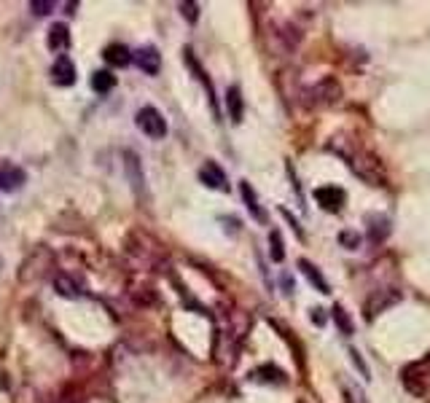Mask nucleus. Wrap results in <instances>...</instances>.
I'll return each mask as SVG.
<instances>
[{
  "label": "nucleus",
  "instance_id": "412c9836",
  "mask_svg": "<svg viewBox=\"0 0 430 403\" xmlns=\"http://www.w3.org/2000/svg\"><path fill=\"white\" fill-rule=\"evenodd\" d=\"M331 315H334V323L339 325V331H342L344 336H352V331H355V325H352V320H350V317L344 315V309H342V307H339V304H336V307L331 309Z\"/></svg>",
  "mask_w": 430,
  "mask_h": 403
},
{
  "label": "nucleus",
  "instance_id": "6ab92c4d",
  "mask_svg": "<svg viewBox=\"0 0 430 403\" xmlns=\"http://www.w3.org/2000/svg\"><path fill=\"white\" fill-rule=\"evenodd\" d=\"M54 291H57L62 298H78L81 296V285L73 280L70 274H59V277L54 280Z\"/></svg>",
  "mask_w": 430,
  "mask_h": 403
},
{
  "label": "nucleus",
  "instance_id": "f8f14e48",
  "mask_svg": "<svg viewBox=\"0 0 430 403\" xmlns=\"http://www.w3.org/2000/svg\"><path fill=\"white\" fill-rule=\"evenodd\" d=\"M366 226H368V240L374 242V245H382L387 237H390V221H387V215H366Z\"/></svg>",
  "mask_w": 430,
  "mask_h": 403
},
{
  "label": "nucleus",
  "instance_id": "bb28decb",
  "mask_svg": "<svg viewBox=\"0 0 430 403\" xmlns=\"http://www.w3.org/2000/svg\"><path fill=\"white\" fill-rule=\"evenodd\" d=\"M352 395H355V398H352L355 403H366V401H363V393H361V390H352Z\"/></svg>",
  "mask_w": 430,
  "mask_h": 403
},
{
  "label": "nucleus",
  "instance_id": "aec40b11",
  "mask_svg": "<svg viewBox=\"0 0 430 403\" xmlns=\"http://www.w3.org/2000/svg\"><path fill=\"white\" fill-rule=\"evenodd\" d=\"M92 89H94L97 94H108V91H113V89H116V75H113L110 71L92 73Z\"/></svg>",
  "mask_w": 430,
  "mask_h": 403
},
{
  "label": "nucleus",
  "instance_id": "dca6fc26",
  "mask_svg": "<svg viewBox=\"0 0 430 403\" xmlns=\"http://www.w3.org/2000/svg\"><path fill=\"white\" fill-rule=\"evenodd\" d=\"M299 269H301V274H304V277H307V280H310L312 285H315V291H317V293H323V296H328L331 285H328V282H326V277L320 274V269H317L315 263L307 261V258H301V261H299Z\"/></svg>",
  "mask_w": 430,
  "mask_h": 403
},
{
  "label": "nucleus",
  "instance_id": "9b49d317",
  "mask_svg": "<svg viewBox=\"0 0 430 403\" xmlns=\"http://www.w3.org/2000/svg\"><path fill=\"white\" fill-rule=\"evenodd\" d=\"M46 46L49 52H68L70 49V30L65 22H54L46 33Z\"/></svg>",
  "mask_w": 430,
  "mask_h": 403
},
{
  "label": "nucleus",
  "instance_id": "7ed1b4c3",
  "mask_svg": "<svg viewBox=\"0 0 430 403\" xmlns=\"http://www.w3.org/2000/svg\"><path fill=\"white\" fill-rule=\"evenodd\" d=\"M135 124H138L140 132H143L145 138H151V140L167 138V119H164L162 110H156L154 105L140 108L138 116H135Z\"/></svg>",
  "mask_w": 430,
  "mask_h": 403
},
{
  "label": "nucleus",
  "instance_id": "2eb2a0df",
  "mask_svg": "<svg viewBox=\"0 0 430 403\" xmlns=\"http://www.w3.org/2000/svg\"><path fill=\"white\" fill-rule=\"evenodd\" d=\"M226 110H229V119H231V124H242V119H245V103H242L240 87L226 89Z\"/></svg>",
  "mask_w": 430,
  "mask_h": 403
},
{
  "label": "nucleus",
  "instance_id": "a211bd4d",
  "mask_svg": "<svg viewBox=\"0 0 430 403\" xmlns=\"http://www.w3.org/2000/svg\"><path fill=\"white\" fill-rule=\"evenodd\" d=\"M124 159H127V175H129V183H132V189L140 193V191H143V186H145V175H143V167H140L138 154L127 151V154H124Z\"/></svg>",
  "mask_w": 430,
  "mask_h": 403
},
{
  "label": "nucleus",
  "instance_id": "9d476101",
  "mask_svg": "<svg viewBox=\"0 0 430 403\" xmlns=\"http://www.w3.org/2000/svg\"><path fill=\"white\" fill-rule=\"evenodd\" d=\"M199 180L205 183L207 189L229 191V177H226V173L221 170V164H215V161H205V164L199 167Z\"/></svg>",
  "mask_w": 430,
  "mask_h": 403
},
{
  "label": "nucleus",
  "instance_id": "6e6552de",
  "mask_svg": "<svg viewBox=\"0 0 430 403\" xmlns=\"http://www.w3.org/2000/svg\"><path fill=\"white\" fill-rule=\"evenodd\" d=\"M344 199H347V193L339 186H320V189H315V202L328 212L342 210Z\"/></svg>",
  "mask_w": 430,
  "mask_h": 403
},
{
  "label": "nucleus",
  "instance_id": "a878e982",
  "mask_svg": "<svg viewBox=\"0 0 430 403\" xmlns=\"http://www.w3.org/2000/svg\"><path fill=\"white\" fill-rule=\"evenodd\" d=\"M280 212H282V218H285V221L291 224V228L296 231V237H299V240H304V231H301V226H299V221H296V218H293V215H291L288 210H285V207H280Z\"/></svg>",
  "mask_w": 430,
  "mask_h": 403
},
{
  "label": "nucleus",
  "instance_id": "423d86ee",
  "mask_svg": "<svg viewBox=\"0 0 430 403\" xmlns=\"http://www.w3.org/2000/svg\"><path fill=\"white\" fill-rule=\"evenodd\" d=\"M49 75H52V81L57 84V87H73V84L78 81L76 62L70 59L68 54H59V57L54 59V65H52V71H49Z\"/></svg>",
  "mask_w": 430,
  "mask_h": 403
},
{
  "label": "nucleus",
  "instance_id": "4468645a",
  "mask_svg": "<svg viewBox=\"0 0 430 403\" xmlns=\"http://www.w3.org/2000/svg\"><path fill=\"white\" fill-rule=\"evenodd\" d=\"M240 193H242V202H245V207H248V212L256 218L258 224H266V212L261 210V205H258V193L256 189L248 183V180H242L240 183Z\"/></svg>",
  "mask_w": 430,
  "mask_h": 403
},
{
  "label": "nucleus",
  "instance_id": "cd10ccee",
  "mask_svg": "<svg viewBox=\"0 0 430 403\" xmlns=\"http://www.w3.org/2000/svg\"><path fill=\"white\" fill-rule=\"evenodd\" d=\"M323 309H312V317H315V323H323V315H320Z\"/></svg>",
  "mask_w": 430,
  "mask_h": 403
},
{
  "label": "nucleus",
  "instance_id": "f3484780",
  "mask_svg": "<svg viewBox=\"0 0 430 403\" xmlns=\"http://www.w3.org/2000/svg\"><path fill=\"white\" fill-rule=\"evenodd\" d=\"M250 379H253V382H264V385H285V382H288V376H285L277 366L256 368V371H250Z\"/></svg>",
  "mask_w": 430,
  "mask_h": 403
},
{
  "label": "nucleus",
  "instance_id": "4be33fe9",
  "mask_svg": "<svg viewBox=\"0 0 430 403\" xmlns=\"http://www.w3.org/2000/svg\"><path fill=\"white\" fill-rule=\"evenodd\" d=\"M363 242V237L358 234V231H352V228H344V231H339V245L347 247V250H358Z\"/></svg>",
  "mask_w": 430,
  "mask_h": 403
},
{
  "label": "nucleus",
  "instance_id": "39448f33",
  "mask_svg": "<svg viewBox=\"0 0 430 403\" xmlns=\"http://www.w3.org/2000/svg\"><path fill=\"white\" fill-rule=\"evenodd\" d=\"M401 301V291L398 288H382V291H374L371 298L363 304V315L366 320H374L377 315H382L385 309H390L393 304Z\"/></svg>",
  "mask_w": 430,
  "mask_h": 403
},
{
  "label": "nucleus",
  "instance_id": "393cba45",
  "mask_svg": "<svg viewBox=\"0 0 430 403\" xmlns=\"http://www.w3.org/2000/svg\"><path fill=\"white\" fill-rule=\"evenodd\" d=\"M178 8H180V14H183V19H186L189 24H194V22L199 19V6H196V3H186V0H183V3H178Z\"/></svg>",
  "mask_w": 430,
  "mask_h": 403
},
{
  "label": "nucleus",
  "instance_id": "b1692460",
  "mask_svg": "<svg viewBox=\"0 0 430 403\" xmlns=\"http://www.w3.org/2000/svg\"><path fill=\"white\" fill-rule=\"evenodd\" d=\"M30 8H33L35 17H49L54 8H57V3H52V0H33Z\"/></svg>",
  "mask_w": 430,
  "mask_h": 403
},
{
  "label": "nucleus",
  "instance_id": "20e7f679",
  "mask_svg": "<svg viewBox=\"0 0 430 403\" xmlns=\"http://www.w3.org/2000/svg\"><path fill=\"white\" fill-rule=\"evenodd\" d=\"M339 97H342L339 81H336V78H323V81H317L315 87L307 89L304 103H307V105H334V103H339Z\"/></svg>",
  "mask_w": 430,
  "mask_h": 403
},
{
  "label": "nucleus",
  "instance_id": "f257e3e1",
  "mask_svg": "<svg viewBox=\"0 0 430 403\" xmlns=\"http://www.w3.org/2000/svg\"><path fill=\"white\" fill-rule=\"evenodd\" d=\"M344 159V164L352 170V175L361 177L363 183H368V186H385L387 183V170H385V164L379 161L374 154H368L366 148H355L352 142H350V148L339 154Z\"/></svg>",
  "mask_w": 430,
  "mask_h": 403
},
{
  "label": "nucleus",
  "instance_id": "ddd939ff",
  "mask_svg": "<svg viewBox=\"0 0 430 403\" xmlns=\"http://www.w3.org/2000/svg\"><path fill=\"white\" fill-rule=\"evenodd\" d=\"M103 59L110 68H129L132 65V52L124 43H110V46H105Z\"/></svg>",
  "mask_w": 430,
  "mask_h": 403
},
{
  "label": "nucleus",
  "instance_id": "1a4fd4ad",
  "mask_svg": "<svg viewBox=\"0 0 430 403\" xmlns=\"http://www.w3.org/2000/svg\"><path fill=\"white\" fill-rule=\"evenodd\" d=\"M132 62H135L145 75H156V73L162 71V54H159L156 46H143L138 52H132Z\"/></svg>",
  "mask_w": 430,
  "mask_h": 403
},
{
  "label": "nucleus",
  "instance_id": "5701e85b",
  "mask_svg": "<svg viewBox=\"0 0 430 403\" xmlns=\"http://www.w3.org/2000/svg\"><path fill=\"white\" fill-rule=\"evenodd\" d=\"M269 256L272 261H285V250H282V240H280V231H269Z\"/></svg>",
  "mask_w": 430,
  "mask_h": 403
},
{
  "label": "nucleus",
  "instance_id": "0eeeda50",
  "mask_svg": "<svg viewBox=\"0 0 430 403\" xmlns=\"http://www.w3.org/2000/svg\"><path fill=\"white\" fill-rule=\"evenodd\" d=\"M24 180H27V175L22 167H17L14 161H0V191L14 193L24 186Z\"/></svg>",
  "mask_w": 430,
  "mask_h": 403
},
{
  "label": "nucleus",
  "instance_id": "f03ea898",
  "mask_svg": "<svg viewBox=\"0 0 430 403\" xmlns=\"http://www.w3.org/2000/svg\"><path fill=\"white\" fill-rule=\"evenodd\" d=\"M401 382L412 395H428L430 393V352L425 358L414 360L401 371Z\"/></svg>",
  "mask_w": 430,
  "mask_h": 403
}]
</instances>
